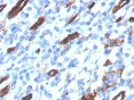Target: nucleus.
<instances>
[{
    "instance_id": "nucleus-4",
    "label": "nucleus",
    "mask_w": 134,
    "mask_h": 100,
    "mask_svg": "<svg viewBox=\"0 0 134 100\" xmlns=\"http://www.w3.org/2000/svg\"><path fill=\"white\" fill-rule=\"evenodd\" d=\"M126 4H128V1H120V3H119L118 5H116V6L114 7V9H112V14H116L117 10H119L122 7H124V6L126 5Z\"/></svg>"
},
{
    "instance_id": "nucleus-1",
    "label": "nucleus",
    "mask_w": 134,
    "mask_h": 100,
    "mask_svg": "<svg viewBox=\"0 0 134 100\" xmlns=\"http://www.w3.org/2000/svg\"><path fill=\"white\" fill-rule=\"evenodd\" d=\"M28 4V0H23V1H20V3H17L16 4V5L14 6V7L12 8V9H10V12L8 13V16L7 17L9 18H13V17H15V16H16V15L18 14V13L21 12V10L23 9V8H24V6Z\"/></svg>"
},
{
    "instance_id": "nucleus-5",
    "label": "nucleus",
    "mask_w": 134,
    "mask_h": 100,
    "mask_svg": "<svg viewBox=\"0 0 134 100\" xmlns=\"http://www.w3.org/2000/svg\"><path fill=\"white\" fill-rule=\"evenodd\" d=\"M124 98H125V91H122V92H119L117 95H115L112 100H124Z\"/></svg>"
},
{
    "instance_id": "nucleus-2",
    "label": "nucleus",
    "mask_w": 134,
    "mask_h": 100,
    "mask_svg": "<svg viewBox=\"0 0 134 100\" xmlns=\"http://www.w3.org/2000/svg\"><path fill=\"white\" fill-rule=\"evenodd\" d=\"M78 37H79V34H78V33H74V34H69L67 38H65L64 40H63L62 42H61V44H65V43H68L69 41H71V40L76 39V38H78Z\"/></svg>"
},
{
    "instance_id": "nucleus-8",
    "label": "nucleus",
    "mask_w": 134,
    "mask_h": 100,
    "mask_svg": "<svg viewBox=\"0 0 134 100\" xmlns=\"http://www.w3.org/2000/svg\"><path fill=\"white\" fill-rule=\"evenodd\" d=\"M93 97H94L93 94H87V95H84L83 100H93Z\"/></svg>"
},
{
    "instance_id": "nucleus-9",
    "label": "nucleus",
    "mask_w": 134,
    "mask_h": 100,
    "mask_svg": "<svg viewBox=\"0 0 134 100\" xmlns=\"http://www.w3.org/2000/svg\"><path fill=\"white\" fill-rule=\"evenodd\" d=\"M32 99V94H28L26 97H23L22 100H31Z\"/></svg>"
},
{
    "instance_id": "nucleus-7",
    "label": "nucleus",
    "mask_w": 134,
    "mask_h": 100,
    "mask_svg": "<svg viewBox=\"0 0 134 100\" xmlns=\"http://www.w3.org/2000/svg\"><path fill=\"white\" fill-rule=\"evenodd\" d=\"M8 91H9V86L7 85V86H6V88H4L3 90H1V97H4V95H5L6 93L8 92Z\"/></svg>"
},
{
    "instance_id": "nucleus-3",
    "label": "nucleus",
    "mask_w": 134,
    "mask_h": 100,
    "mask_svg": "<svg viewBox=\"0 0 134 100\" xmlns=\"http://www.w3.org/2000/svg\"><path fill=\"white\" fill-rule=\"evenodd\" d=\"M44 22H45V17H42V16H41V17H39V18H38V21H37V22H36V24H33L32 26L30 27V29L32 30V31H33V30H37L38 27H39L40 25H41Z\"/></svg>"
},
{
    "instance_id": "nucleus-6",
    "label": "nucleus",
    "mask_w": 134,
    "mask_h": 100,
    "mask_svg": "<svg viewBox=\"0 0 134 100\" xmlns=\"http://www.w3.org/2000/svg\"><path fill=\"white\" fill-rule=\"evenodd\" d=\"M57 73H59V71H57V69H52V71H49V72H48V76L53 77V76L57 75Z\"/></svg>"
}]
</instances>
